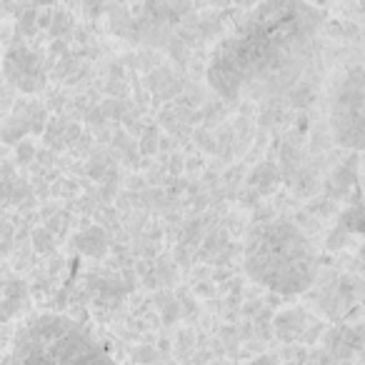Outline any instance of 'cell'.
I'll use <instances>...</instances> for the list:
<instances>
[{
	"mask_svg": "<svg viewBox=\"0 0 365 365\" xmlns=\"http://www.w3.org/2000/svg\"><path fill=\"white\" fill-rule=\"evenodd\" d=\"M76 248L81 250V253L91 255V258H101V255L106 253V235L98 228H88L86 233H81L76 238Z\"/></svg>",
	"mask_w": 365,
	"mask_h": 365,
	"instance_id": "obj_8",
	"label": "cell"
},
{
	"mask_svg": "<svg viewBox=\"0 0 365 365\" xmlns=\"http://www.w3.org/2000/svg\"><path fill=\"white\" fill-rule=\"evenodd\" d=\"M310 325H313V318L305 310L290 308L275 318V333H278L280 340H303L308 335Z\"/></svg>",
	"mask_w": 365,
	"mask_h": 365,
	"instance_id": "obj_7",
	"label": "cell"
},
{
	"mask_svg": "<svg viewBox=\"0 0 365 365\" xmlns=\"http://www.w3.org/2000/svg\"><path fill=\"white\" fill-rule=\"evenodd\" d=\"M285 365H298V363H285Z\"/></svg>",
	"mask_w": 365,
	"mask_h": 365,
	"instance_id": "obj_10",
	"label": "cell"
},
{
	"mask_svg": "<svg viewBox=\"0 0 365 365\" xmlns=\"http://www.w3.org/2000/svg\"><path fill=\"white\" fill-rule=\"evenodd\" d=\"M0 365H115V360L76 320L46 313L18 330Z\"/></svg>",
	"mask_w": 365,
	"mask_h": 365,
	"instance_id": "obj_3",
	"label": "cell"
},
{
	"mask_svg": "<svg viewBox=\"0 0 365 365\" xmlns=\"http://www.w3.org/2000/svg\"><path fill=\"white\" fill-rule=\"evenodd\" d=\"M323 21V11L308 3L270 0L255 6L215 48L205 71L210 88L225 101L285 91L308 66Z\"/></svg>",
	"mask_w": 365,
	"mask_h": 365,
	"instance_id": "obj_1",
	"label": "cell"
},
{
	"mask_svg": "<svg viewBox=\"0 0 365 365\" xmlns=\"http://www.w3.org/2000/svg\"><path fill=\"white\" fill-rule=\"evenodd\" d=\"M245 273L278 295H300L318 280V253L298 225L275 220L248 238Z\"/></svg>",
	"mask_w": 365,
	"mask_h": 365,
	"instance_id": "obj_2",
	"label": "cell"
},
{
	"mask_svg": "<svg viewBox=\"0 0 365 365\" xmlns=\"http://www.w3.org/2000/svg\"><path fill=\"white\" fill-rule=\"evenodd\" d=\"M330 130L338 145L358 153L365 138V76L353 66L338 83L330 101Z\"/></svg>",
	"mask_w": 365,
	"mask_h": 365,
	"instance_id": "obj_4",
	"label": "cell"
},
{
	"mask_svg": "<svg viewBox=\"0 0 365 365\" xmlns=\"http://www.w3.org/2000/svg\"><path fill=\"white\" fill-rule=\"evenodd\" d=\"M248 365H278V358L275 355H260V358L250 360Z\"/></svg>",
	"mask_w": 365,
	"mask_h": 365,
	"instance_id": "obj_9",
	"label": "cell"
},
{
	"mask_svg": "<svg viewBox=\"0 0 365 365\" xmlns=\"http://www.w3.org/2000/svg\"><path fill=\"white\" fill-rule=\"evenodd\" d=\"M345 365H348V363H345ZM355 365H360V363H355Z\"/></svg>",
	"mask_w": 365,
	"mask_h": 365,
	"instance_id": "obj_11",
	"label": "cell"
},
{
	"mask_svg": "<svg viewBox=\"0 0 365 365\" xmlns=\"http://www.w3.org/2000/svg\"><path fill=\"white\" fill-rule=\"evenodd\" d=\"M0 68H3L6 81L21 93L33 96V93H41L46 88V68H43L41 56L23 43H13L8 48L3 61H0Z\"/></svg>",
	"mask_w": 365,
	"mask_h": 365,
	"instance_id": "obj_5",
	"label": "cell"
},
{
	"mask_svg": "<svg viewBox=\"0 0 365 365\" xmlns=\"http://www.w3.org/2000/svg\"><path fill=\"white\" fill-rule=\"evenodd\" d=\"M360 353V328H335L325 338V355L335 363H348Z\"/></svg>",
	"mask_w": 365,
	"mask_h": 365,
	"instance_id": "obj_6",
	"label": "cell"
}]
</instances>
